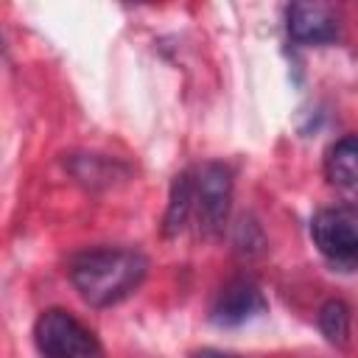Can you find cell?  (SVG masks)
I'll return each mask as SVG.
<instances>
[{
	"mask_svg": "<svg viewBox=\"0 0 358 358\" xmlns=\"http://www.w3.org/2000/svg\"><path fill=\"white\" fill-rule=\"evenodd\" d=\"M148 260L137 249L101 246L87 249L70 263V282L92 308H109L126 299L145 280Z\"/></svg>",
	"mask_w": 358,
	"mask_h": 358,
	"instance_id": "obj_1",
	"label": "cell"
},
{
	"mask_svg": "<svg viewBox=\"0 0 358 358\" xmlns=\"http://www.w3.org/2000/svg\"><path fill=\"white\" fill-rule=\"evenodd\" d=\"M34 341L45 358H101L103 355L95 333L62 308H50L36 319Z\"/></svg>",
	"mask_w": 358,
	"mask_h": 358,
	"instance_id": "obj_2",
	"label": "cell"
},
{
	"mask_svg": "<svg viewBox=\"0 0 358 358\" xmlns=\"http://www.w3.org/2000/svg\"><path fill=\"white\" fill-rule=\"evenodd\" d=\"M310 238L322 257L344 271L358 268V210L350 204L324 207L310 221Z\"/></svg>",
	"mask_w": 358,
	"mask_h": 358,
	"instance_id": "obj_3",
	"label": "cell"
},
{
	"mask_svg": "<svg viewBox=\"0 0 358 358\" xmlns=\"http://www.w3.org/2000/svg\"><path fill=\"white\" fill-rule=\"evenodd\" d=\"M232 207V171L224 162H207L196 179L199 229L207 238H218L227 227Z\"/></svg>",
	"mask_w": 358,
	"mask_h": 358,
	"instance_id": "obj_4",
	"label": "cell"
},
{
	"mask_svg": "<svg viewBox=\"0 0 358 358\" xmlns=\"http://www.w3.org/2000/svg\"><path fill=\"white\" fill-rule=\"evenodd\" d=\"M263 310H266V296L257 288V282L238 277V280H229L215 294L213 308H210V319L218 327H241V324L257 319Z\"/></svg>",
	"mask_w": 358,
	"mask_h": 358,
	"instance_id": "obj_5",
	"label": "cell"
},
{
	"mask_svg": "<svg viewBox=\"0 0 358 358\" xmlns=\"http://www.w3.org/2000/svg\"><path fill=\"white\" fill-rule=\"evenodd\" d=\"M288 34L302 45H327L338 36V20L324 3H291Z\"/></svg>",
	"mask_w": 358,
	"mask_h": 358,
	"instance_id": "obj_6",
	"label": "cell"
},
{
	"mask_svg": "<svg viewBox=\"0 0 358 358\" xmlns=\"http://www.w3.org/2000/svg\"><path fill=\"white\" fill-rule=\"evenodd\" d=\"M324 176L327 185L350 204L358 207V137H341L330 145L324 157Z\"/></svg>",
	"mask_w": 358,
	"mask_h": 358,
	"instance_id": "obj_7",
	"label": "cell"
},
{
	"mask_svg": "<svg viewBox=\"0 0 358 358\" xmlns=\"http://www.w3.org/2000/svg\"><path fill=\"white\" fill-rule=\"evenodd\" d=\"M193 204H196V179L190 171H182L171 185V201H168V210L162 218V235L165 238H173L185 229Z\"/></svg>",
	"mask_w": 358,
	"mask_h": 358,
	"instance_id": "obj_8",
	"label": "cell"
},
{
	"mask_svg": "<svg viewBox=\"0 0 358 358\" xmlns=\"http://www.w3.org/2000/svg\"><path fill=\"white\" fill-rule=\"evenodd\" d=\"M319 330L333 347H347L352 330V310L341 299H327L319 308Z\"/></svg>",
	"mask_w": 358,
	"mask_h": 358,
	"instance_id": "obj_9",
	"label": "cell"
},
{
	"mask_svg": "<svg viewBox=\"0 0 358 358\" xmlns=\"http://www.w3.org/2000/svg\"><path fill=\"white\" fill-rule=\"evenodd\" d=\"M196 358H238L232 352H224V350H201Z\"/></svg>",
	"mask_w": 358,
	"mask_h": 358,
	"instance_id": "obj_10",
	"label": "cell"
}]
</instances>
